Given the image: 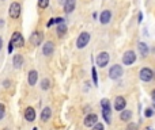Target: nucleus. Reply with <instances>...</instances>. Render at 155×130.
Wrapping results in <instances>:
<instances>
[{
    "label": "nucleus",
    "instance_id": "nucleus-15",
    "mask_svg": "<svg viewBox=\"0 0 155 130\" xmlns=\"http://www.w3.org/2000/svg\"><path fill=\"white\" fill-rule=\"evenodd\" d=\"M35 110L33 109V107H27L26 110H25V119L29 121V122H33V121L35 119Z\"/></svg>",
    "mask_w": 155,
    "mask_h": 130
},
{
    "label": "nucleus",
    "instance_id": "nucleus-22",
    "mask_svg": "<svg viewBox=\"0 0 155 130\" xmlns=\"http://www.w3.org/2000/svg\"><path fill=\"white\" fill-rule=\"evenodd\" d=\"M49 87H51V81H49L48 79H44L42 81H41V88H42L44 91L49 90Z\"/></svg>",
    "mask_w": 155,
    "mask_h": 130
},
{
    "label": "nucleus",
    "instance_id": "nucleus-14",
    "mask_svg": "<svg viewBox=\"0 0 155 130\" xmlns=\"http://www.w3.org/2000/svg\"><path fill=\"white\" fill-rule=\"evenodd\" d=\"M75 5H76V0H65L63 7H64V12L71 14L74 10H75Z\"/></svg>",
    "mask_w": 155,
    "mask_h": 130
},
{
    "label": "nucleus",
    "instance_id": "nucleus-5",
    "mask_svg": "<svg viewBox=\"0 0 155 130\" xmlns=\"http://www.w3.org/2000/svg\"><path fill=\"white\" fill-rule=\"evenodd\" d=\"M95 62H97V65L98 66L105 68V66L107 65V62H109V53H107V52H101V53L97 56Z\"/></svg>",
    "mask_w": 155,
    "mask_h": 130
},
{
    "label": "nucleus",
    "instance_id": "nucleus-9",
    "mask_svg": "<svg viewBox=\"0 0 155 130\" xmlns=\"http://www.w3.org/2000/svg\"><path fill=\"white\" fill-rule=\"evenodd\" d=\"M98 122V115L97 114H87L84 118V126H87V128H93L95 123Z\"/></svg>",
    "mask_w": 155,
    "mask_h": 130
},
{
    "label": "nucleus",
    "instance_id": "nucleus-3",
    "mask_svg": "<svg viewBox=\"0 0 155 130\" xmlns=\"http://www.w3.org/2000/svg\"><path fill=\"white\" fill-rule=\"evenodd\" d=\"M90 42V33L87 31H83L79 34V37H78V41H76V46L79 49H83L84 46H87V43Z\"/></svg>",
    "mask_w": 155,
    "mask_h": 130
},
{
    "label": "nucleus",
    "instance_id": "nucleus-26",
    "mask_svg": "<svg viewBox=\"0 0 155 130\" xmlns=\"http://www.w3.org/2000/svg\"><path fill=\"white\" fill-rule=\"evenodd\" d=\"M4 114H5V107H4V104L0 103V119H3Z\"/></svg>",
    "mask_w": 155,
    "mask_h": 130
},
{
    "label": "nucleus",
    "instance_id": "nucleus-4",
    "mask_svg": "<svg viewBox=\"0 0 155 130\" xmlns=\"http://www.w3.org/2000/svg\"><path fill=\"white\" fill-rule=\"evenodd\" d=\"M123 73H124V71H123V66L121 65H113L112 68L109 69V77L110 79H113V80H117V79H120L121 76H123Z\"/></svg>",
    "mask_w": 155,
    "mask_h": 130
},
{
    "label": "nucleus",
    "instance_id": "nucleus-28",
    "mask_svg": "<svg viewBox=\"0 0 155 130\" xmlns=\"http://www.w3.org/2000/svg\"><path fill=\"white\" fill-rule=\"evenodd\" d=\"M53 21H54V23H56V24L65 23V19H64V18H56V19H53Z\"/></svg>",
    "mask_w": 155,
    "mask_h": 130
},
{
    "label": "nucleus",
    "instance_id": "nucleus-30",
    "mask_svg": "<svg viewBox=\"0 0 155 130\" xmlns=\"http://www.w3.org/2000/svg\"><path fill=\"white\" fill-rule=\"evenodd\" d=\"M53 23H54V21H53V18H52L51 21H49L48 23H46V27H51V26H52V24H53Z\"/></svg>",
    "mask_w": 155,
    "mask_h": 130
},
{
    "label": "nucleus",
    "instance_id": "nucleus-35",
    "mask_svg": "<svg viewBox=\"0 0 155 130\" xmlns=\"http://www.w3.org/2000/svg\"><path fill=\"white\" fill-rule=\"evenodd\" d=\"M147 130H153V129H151V128H147Z\"/></svg>",
    "mask_w": 155,
    "mask_h": 130
},
{
    "label": "nucleus",
    "instance_id": "nucleus-36",
    "mask_svg": "<svg viewBox=\"0 0 155 130\" xmlns=\"http://www.w3.org/2000/svg\"><path fill=\"white\" fill-rule=\"evenodd\" d=\"M33 130H38V129H37V128H34V129H33Z\"/></svg>",
    "mask_w": 155,
    "mask_h": 130
},
{
    "label": "nucleus",
    "instance_id": "nucleus-13",
    "mask_svg": "<svg viewBox=\"0 0 155 130\" xmlns=\"http://www.w3.org/2000/svg\"><path fill=\"white\" fill-rule=\"evenodd\" d=\"M54 52V45L52 41H48L46 43H44L42 46V53L45 54V56H51V54H53Z\"/></svg>",
    "mask_w": 155,
    "mask_h": 130
},
{
    "label": "nucleus",
    "instance_id": "nucleus-6",
    "mask_svg": "<svg viewBox=\"0 0 155 130\" xmlns=\"http://www.w3.org/2000/svg\"><path fill=\"white\" fill-rule=\"evenodd\" d=\"M21 4L19 3H16V2H14V3H11V5H10V10H8V14H10V16L12 19H18L19 18V15H21Z\"/></svg>",
    "mask_w": 155,
    "mask_h": 130
},
{
    "label": "nucleus",
    "instance_id": "nucleus-34",
    "mask_svg": "<svg viewBox=\"0 0 155 130\" xmlns=\"http://www.w3.org/2000/svg\"><path fill=\"white\" fill-rule=\"evenodd\" d=\"M2 46H3V41H2V38H0V49H2Z\"/></svg>",
    "mask_w": 155,
    "mask_h": 130
},
{
    "label": "nucleus",
    "instance_id": "nucleus-10",
    "mask_svg": "<svg viewBox=\"0 0 155 130\" xmlns=\"http://www.w3.org/2000/svg\"><path fill=\"white\" fill-rule=\"evenodd\" d=\"M42 40H44V35L41 31H35L31 34V37H30V42L33 43L34 46H38L42 43Z\"/></svg>",
    "mask_w": 155,
    "mask_h": 130
},
{
    "label": "nucleus",
    "instance_id": "nucleus-11",
    "mask_svg": "<svg viewBox=\"0 0 155 130\" xmlns=\"http://www.w3.org/2000/svg\"><path fill=\"white\" fill-rule=\"evenodd\" d=\"M127 106V100L124 96H117L114 100V110H117V111H123L124 109H125Z\"/></svg>",
    "mask_w": 155,
    "mask_h": 130
},
{
    "label": "nucleus",
    "instance_id": "nucleus-2",
    "mask_svg": "<svg viewBox=\"0 0 155 130\" xmlns=\"http://www.w3.org/2000/svg\"><path fill=\"white\" fill-rule=\"evenodd\" d=\"M10 43L14 46V48H22V46L25 45V38L22 37V34L19 31H15L12 34V37H11Z\"/></svg>",
    "mask_w": 155,
    "mask_h": 130
},
{
    "label": "nucleus",
    "instance_id": "nucleus-8",
    "mask_svg": "<svg viewBox=\"0 0 155 130\" xmlns=\"http://www.w3.org/2000/svg\"><path fill=\"white\" fill-rule=\"evenodd\" d=\"M136 61V54H135L134 50H128L124 53L123 56V64L124 65H132Z\"/></svg>",
    "mask_w": 155,
    "mask_h": 130
},
{
    "label": "nucleus",
    "instance_id": "nucleus-27",
    "mask_svg": "<svg viewBox=\"0 0 155 130\" xmlns=\"http://www.w3.org/2000/svg\"><path fill=\"white\" fill-rule=\"evenodd\" d=\"M144 115H146L147 118L153 117V115H154V110H153V109H147V110H146V113H144Z\"/></svg>",
    "mask_w": 155,
    "mask_h": 130
},
{
    "label": "nucleus",
    "instance_id": "nucleus-23",
    "mask_svg": "<svg viewBox=\"0 0 155 130\" xmlns=\"http://www.w3.org/2000/svg\"><path fill=\"white\" fill-rule=\"evenodd\" d=\"M49 5V0H38V7L40 8H46Z\"/></svg>",
    "mask_w": 155,
    "mask_h": 130
},
{
    "label": "nucleus",
    "instance_id": "nucleus-31",
    "mask_svg": "<svg viewBox=\"0 0 155 130\" xmlns=\"http://www.w3.org/2000/svg\"><path fill=\"white\" fill-rule=\"evenodd\" d=\"M12 48H14V46L10 43V45H8V53H11V52H12Z\"/></svg>",
    "mask_w": 155,
    "mask_h": 130
},
{
    "label": "nucleus",
    "instance_id": "nucleus-20",
    "mask_svg": "<svg viewBox=\"0 0 155 130\" xmlns=\"http://www.w3.org/2000/svg\"><path fill=\"white\" fill-rule=\"evenodd\" d=\"M120 119L124 121V122H128L129 119H132V113L129 110H123L120 111Z\"/></svg>",
    "mask_w": 155,
    "mask_h": 130
},
{
    "label": "nucleus",
    "instance_id": "nucleus-1",
    "mask_svg": "<svg viewBox=\"0 0 155 130\" xmlns=\"http://www.w3.org/2000/svg\"><path fill=\"white\" fill-rule=\"evenodd\" d=\"M101 107H102V117H104L105 122L110 123L112 122V109H110V103L107 99H102L101 100Z\"/></svg>",
    "mask_w": 155,
    "mask_h": 130
},
{
    "label": "nucleus",
    "instance_id": "nucleus-32",
    "mask_svg": "<svg viewBox=\"0 0 155 130\" xmlns=\"http://www.w3.org/2000/svg\"><path fill=\"white\" fill-rule=\"evenodd\" d=\"M142 19H143V15H142V12H140V14H139V23L142 22Z\"/></svg>",
    "mask_w": 155,
    "mask_h": 130
},
{
    "label": "nucleus",
    "instance_id": "nucleus-17",
    "mask_svg": "<svg viewBox=\"0 0 155 130\" xmlns=\"http://www.w3.org/2000/svg\"><path fill=\"white\" fill-rule=\"evenodd\" d=\"M29 84L30 85H35V83H37V80H38V72L37 71H30L29 72Z\"/></svg>",
    "mask_w": 155,
    "mask_h": 130
},
{
    "label": "nucleus",
    "instance_id": "nucleus-21",
    "mask_svg": "<svg viewBox=\"0 0 155 130\" xmlns=\"http://www.w3.org/2000/svg\"><path fill=\"white\" fill-rule=\"evenodd\" d=\"M56 26H57V34H59L60 37H63V35L67 33V24L60 23V24H56Z\"/></svg>",
    "mask_w": 155,
    "mask_h": 130
},
{
    "label": "nucleus",
    "instance_id": "nucleus-24",
    "mask_svg": "<svg viewBox=\"0 0 155 130\" xmlns=\"http://www.w3.org/2000/svg\"><path fill=\"white\" fill-rule=\"evenodd\" d=\"M91 73H93V81H94V84H98V75H97V71H95V68H93L91 69Z\"/></svg>",
    "mask_w": 155,
    "mask_h": 130
},
{
    "label": "nucleus",
    "instance_id": "nucleus-7",
    "mask_svg": "<svg viewBox=\"0 0 155 130\" xmlns=\"http://www.w3.org/2000/svg\"><path fill=\"white\" fill-rule=\"evenodd\" d=\"M139 76H140V79H142L143 81L148 83V81H151V80L154 79V72H153V69H150V68H142L140 69Z\"/></svg>",
    "mask_w": 155,
    "mask_h": 130
},
{
    "label": "nucleus",
    "instance_id": "nucleus-12",
    "mask_svg": "<svg viewBox=\"0 0 155 130\" xmlns=\"http://www.w3.org/2000/svg\"><path fill=\"white\" fill-rule=\"evenodd\" d=\"M110 19H112V11H109V10L102 11L101 15H99V22L102 24H107L110 22Z\"/></svg>",
    "mask_w": 155,
    "mask_h": 130
},
{
    "label": "nucleus",
    "instance_id": "nucleus-29",
    "mask_svg": "<svg viewBox=\"0 0 155 130\" xmlns=\"http://www.w3.org/2000/svg\"><path fill=\"white\" fill-rule=\"evenodd\" d=\"M136 123H129L128 125V128H127V130H136Z\"/></svg>",
    "mask_w": 155,
    "mask_h": 130
},
{
    "label": "nucleus",
    "instance_id": "nucleus-25",
    "mask_svg": "<svg viewBox=\"0 0 155 130\" xmlns=\"http://www.w3.org/2000/svg\"><path fill=\"white\" fill-rule=\"evenodd\" d=\"M93 130H105V128H104V125H102L101 122H97L95 125L93 126Z\"/></svg>",
    "mask_w": 155,
    "mask_h": 130
},
{
    "label": "nucleus",
    "instance_id": "nucleus-33",
    "mask_svg": "<svg viewBox=\"0 0 155 130\" xmlns=\"http://www.w3.org/2000/svg\"><path fill=\"white\" fill-rule=\"evenodd\" d=\"M64 2H65V0H59V3H60V4H64Z\"/></svg>",
    "mask_w": 155,
    "mask_h": 130
},
{
    "label": "nucleus",
    "instance_id": "nucleus-19",
    "mask_svg": "<svg viewBox=\"0 0 155 130\" xmlns=\"http://www.w3.org/2000/svg\"><path fill=\"white\" fill-rule=\"evenodd\" d=\"M12 64L15 68H21V66L23 65V57H22V54H15V56H14Z\"/></svg>",
    "mask_w": 155,
    "mask_h": 130
},
{
    "label": "nucleus",
    "instance_id": "nucleus-18",
    "mask_svg": "<svg viewBox=\"0 0 155 130\" xmlns=\"http://www.w3.org/2000/svg\"><path fill=\"white\" fill-rule=\"evenodd\" d=\"M51 117H52V110L49 109V107H45V109L42 110V113H41V121L46 122L48 119H51Z\"/></svg>",
    "mask_w": 155,
    "mask_h": 130
},
{
    "label": "nucleus",
    "instance_id": "nucleus-16",
    "mask_svg": "<svg viewBox=\"0 0 155 130\" xmlns=\"http://www.w3.org/2000/svg\"><path fill=\"white\" fill-rule=\"evenodd\" d=\"M137 49H139L142 57H147L148 53H150V49H148V46H147V43L146 42H139L137 43Z\"/></svg>",
    "mask_w": 155,
    "mask_h": 130
}]
</instances>
